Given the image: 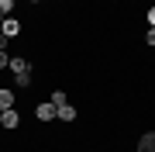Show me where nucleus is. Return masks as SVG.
<instances>
[{"label":"nucleus","mask_w":155,"mask_h":152,"mask_svg":"<svg viewBox=\"0 0 155 152\" xmlns=\"http://www.w3.org/2000/svg\"><path fill=\"white\" fill-rule=\"evenodd\" d=\"M0 31L7 35V38H17V35H24V21L17 14H11V17H4V21H0Z\"/></svg>","instance_id":"f257e3e1"},{"label":"nucleus","mask_w":155,"mask_h":152,"mask_svg":"<svg viewBox=\"0 0 155 152\" xmlns=\"http://www.w3.org/2000/svg\"><path fill=\"white\" fill-rule=\"evenodd\" d=\"M0 128H4V131H17V128H21V114H17L14 107H7V111L0 114Z\"/></svg>","instance_id":"f03ea898"},{"label":"nucleus","mask_w":155,"mask_h":152,"mask_svg":"<svg viewBox=\"0 0 155 152\" xmlns=\"http://www.w3.org/2000/svg\"><path fill=\"white\" fill-rule=\"evenodd\" d=\"M35 121H41V124L55 121V104H52V100H45V104H35Z\"/></svg>","instance_id":"7ed1b4c3"},{"label":"nucleus","mask_w":155,"mask_h":152,"mask_svg":"<svg viewBox=\"0 0 155 152\" xmlns=\"http://www.w3.org/2000/svg\"><path fill=\"white\" fill-rule=\"evenodd\" d=\"M55 118H59L62 124H72V121L79 118V111H76L72 104H62V107H55Z\"/></svg>","instance_id":"20e7f679"},{"label":"nucleus","mask_w":155,"mask_h":152,"mask_svg":"<svg viewBox=\"0 0 155 152\" xmlns=\"http://www.w3.org/2000/svg\"><path fill=\"white\" fill-rule=\"evenodd\" d=\"M134 152H155V131H141L138 135V149Z\"/></svg>","instance_id":"39448f33"},{"label":"nucleus","mask_w":155,"mask_h":152,"mask_svg":"<svg viewBox=\"0 0 155 152\" xmlns=\"http://www.w3.org/2000/svg\"><path fill=\"white\" fill-rule=\"evenodd\" d=\"M7 69H11L14 76H21V73H31V62L24 59V56H14V59H11V66H7Z\"/></svg>","instance_id":"423d86ee"},{"label":"nucleus","mask_w":155,"mask_h":152,"mask_svg":"<svg viewBox=\"0 0 155 152\" xmlns=\"http://www.w3.org/2000/svg\"><path fill=\"white\" fill-rule=\"evenodd\" d=\"M7 107H14V90L11 86H0V111H7Z\"/></svg>","instance_id":"0eeeda50"},{"label":"nucleus","mask_w":155,"mask_h":152,"mask_svg":"<svg viewBox=\"0 0 155 152\" xmlns=\"http://www.w3.org/2000/svg\"><path fill=\"white\" fill-rule=\"evenodd\" d=\"M14 86H17V90H28V86H31V73H21V76H14Z\"/></svg>","instance_id":"6e6552de"},{"label":"nucleus","mask_w":155,"mask_h":152,"mask_svg":"<svg viewBox=\"0 0 155 152\" xmlns=\"http://www.w3.org/2000/svg\"><path fill=\"white\" fill-rule=\"evenodd\" d=\"M55 107H62V104H69V97H66V90H52V97H48Z\"/></svg>","instance_id":"1a4fd4ad"},{"label":"nucleus","mask_w":155,"mask_h":152,"mask_svg":"<svg viewBox=\"0 0 155 152\" xmlns=\"http://www.w3.org/2000/svg\"><path fill=\"white\" fill-rule=\"evenodd\" d=\"M0 14L11 17V14H14V0H0Z\"/></svg>","instance_id":"9d476101"},{"label":"nucleus","mask_w":155,"mask_h":152,"mask_svg":"<svg viewBox=\"0 0 155 152\" xmlns=\"http://www.w3.org/2000/svg\"><path fill=\"white\" fill-rule=\"evenodd\" d=\"M145 24H148V28H155V4L145 11Z\"/></svg>","instance_id":"9b49d317"},{"label":"nucleus","mask_w":155,"mask_h":152,"mask_svg":"<svg viewBox=\"0 0 155 152\" xmlns=\"http://www.w3.org/2000/svg\"><path fill=\"white\" fill-rule=\"evenodd\" d=\"M145 45H148V49H155V28H148V31H145Z\"/></svg>","instance_id":"f8f14e48"},{"label":"nucleus","mask_w":155,"mask_h":152,"mask_svg":"<svg viewBox=\"0 0 155 152\" xmlns=\"http://www.w3.org/2000/svg\"><path fill=\"white\" fill-rule=\"evenodd\" d=\"M11 66V56H7V49H0V69H7Z\"/></svg>","instance_id":"ddd939ff"},{"label":"nucleus","mask_w":155,"mask_h":152,"mask_svg":"<svg viewBox=\"0 0 155 152\" xmlns=\"http://www.w3.org/2000/svg\"><path fill=\"white\" fill-rule=\"evenodd\" d=\"M0 49H11V38H7L4 31H0Z\"/></svg>","instance_id":"4468645a"},{"label":"nucleus","mask_w":155,"mask_h":152,"mask_svg":"<svg viewBox=\"0 0 155 152\" xmlns=\"http://www.w3.org/2000/svg\"><path fill=\"white\" fill-rule=\"evenodd\" d=\"M28 4H41V0H28Z\"/></svg>","instance_id":"2eb2a0df"},{"label":"nucleus","mask_w":155,"mask_h":152,"mask_svg":"<svg viewBox=\"0 0 155 152\" xmlns=\"http://www.w3.org/2000/svg\"><path fill=\"white\" fill-rule=\"evenodd\" d=\"M0 21H4V14H0Z\"/></svg>","instance_id":"dca6fc26"},{"label":"nucleus","mask_w":155,"mask_h":152,"mask_svg":"<svg viewBox=\"0 0 155 152\" xmlns=\"http://www.w3.org/2000/svg\"><path fill=\"white\" fill-rule=\"evenodd\" d=\"M14 4H21V0H14Z\"/></svg>","instance_id":"f3484780"},{"label":"nucleus","mask_w":155,"mask_h":152,"mask_svg":"<svg viewBox=\"0 0 155 152\" xmlns=\"http://www.w3.org/2000/svg\"><path fill=\"white\" fill-rule=\"evenodd\" d=\"M55 4H62V0H55Z\"/></svg>","instance_id":"a211bd4d"},{"label":"nucleus","mask_w":155,"mask_h":152,"mask_svg":"<svg viewBox=\"0 0 155 152\" xmlns=\"http://www.w3.org/2000/svg\"><path fill=\"white\" fill-rule=\"evenodd\" d=\"M0 114H4V111H0Z\"/></svg>","instance_id":"6ab92c4d"}]
</instances>
